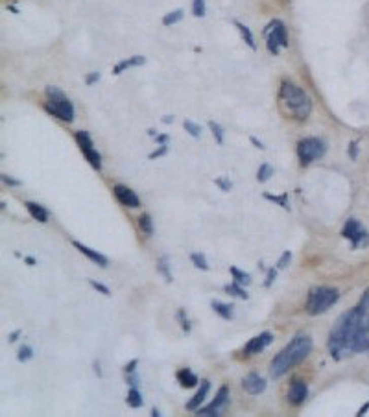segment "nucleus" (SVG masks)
I'll list each match as a JSON object with an SVG mask.
<instances>
[{"label": "nucleus", "instance_id": "1", "mask_svg": "<svg viewBox=\"0 0 369 417\" xmlns=\"http://www.w3.org/2000/svg\"><path fill=\"white\" fill-rule=\"evenodd\" d=\"M364 316L365 310H360L358 306H354L336 320V323L329 332V340H327V347H329V353L334 360H342L344 356L353 355L354 341H356V336L360 332Z\"/></svg>", "mask_w": 369, "mask_h": 417}, {"label": "nucleus", "instance_id": "2", "mask_svg": "<svg viewBox=\"0 0 369 417\" xmlns=\"http://www.w3.org/2000/svg\"><path fill=\"white\" fill-rule=\"evenodd\" d=\"M314 347V341L310 336L299 334L295 336L288 345L284 347L283 351H279L277 356L270 364V375L272 378H281L292 369V367L299 366L301 362L310 355Z\"/></svg>", "mask_w": 369, "mask_h": 417}, {"label": "nucleus", "instance_id": "3", "mask_svg": "<svg viewBox=\"0 0 369 417\" xmlns=\"http://www.w3.org/2000/svg\"><path fill=\"white\" fill-rule=\"evenodd\" d=\"M279 103L284 115H288L290 118L299 120V122L307 120L312 113V100L307 94V91L286 80L281 83V89H279Z\"/></svg>", "mask_w": 369, "mask_h": 417}, {"label": "nucleus", "instance_id": "4", "mask_svg": "<svg viewBox=\"0 0 369 417\" xmlns=\"http://www.w3.org/2000/svg\"><path fill=\"white\" fill-rule=\"evenodd\" d=\"M340 299V292L332 286H316L309 292L305 310L309 316H319L334 306Z\"/></svg>", "mask_w": 369, "mask_h": 417}, {"label": "nucleus", "instance_id": "5", "mask_svg": "<svg viewBox=\"0 0 369 417\" xmlns=\"http://www.w3.org/2000/svg\"><path fill=\"white\" fill-rule=\"evenodd\" d=\"M327 152V144L318 137L303 138L297 143V157L303 166H309L316 159H321Z\"/></svg>", "mask_w": 369, "mask_h": 417}, {"label": "nucleus", "instance_id": "6", "mask_svg": "<svg viewBox=\"0 0 369 417\" xmlns=\"http://www.w3.org/2000/svg\"><path fill=\"white\" fill-rule=\"evenodd\" d=\"M264 36H266V46L273 56H277L281 48H288V31L281 21L270 22L264 30Z\"/></svg>", "mask_w": 369, "mask_h": 417}, {"label": "nucleus", "instance_id": "7", "mask_svg": "<svg viewBox=\"0 0 369 417\" xmlns=\"http://www.w3.org/2000/svg\"><path fill=\"white\" fill-rule=\"evenodd\" d=\"M342 236L347 238L351 242V248L353 250H358V248H367L369 246V233L365 229L362 222H358L356 218H349L344 224V229H342Z\"/></svg>", "mask_w": 369, "mask_h": 417}, {"label": "nucleus", "instance_id": "8", "mask_svg": "<svg viewBox=\"0 0 369 417\" xmlns=\"http://www.w3.org/2000/svg\"><path fill=\"white\" fill-rule=\"evenodd\" d=\"M74 137H76V143H78V146H80L81 153H83V157L87 159V163L91 164L94 170H100L102 155L96 148H94V143H92L91 135H89L87 131H76L74 133Z\"/></svg>", "mask_w": 369, "mask_h": 417}, {"label": "nucleus", "instance_id": "9", "mask_svg": "<svg viewBox=\"0 0 369 417\" xmlns=\"http://www.w3.org/2000/svg\"><path fill=\"white\" fill-rule=\"evenodd\" d=\"M45 109L56 118H59L61 122L71 124L74 120V106L66 98H63V100H48L45 103Z\"/></svg>", "mask_w": 369, "mask_h": 417}, {"label": "nucleus", "instance_id": "10", "mask_svg": "<svg viewBox=\"0 0 369 417\" xmlns=\"http://www.w3.org/2000/svg\"><path fill=\"white\" fill-rule=\"evenodd\" d=\"M229 402V388L227 386H222L218 390V393L214 395V401L205 408H197L196 410V415H202V417H218L220 415V408L225 406Z\"/></svg>", "mask_w": 369, "mask_h": 417}, {"label": "nucleus", "instance_id": "11", "mask_svg": "<svg viewBox=\"0 0 369 417\" xmlns=\"http://www.w3.org/2000/svg\"><path fill=\"white\" fill-rule=\"evenodd\" d=\"M113 192H115V198L120 205L127 208H137L141 207V199L137 196V192H133L131 188L126 187V185H115L113 187Z\"/></svg>", "mask_w": 369, "mask_h": 417}, {"label": "nucleus", "instance_id": "12", "mask_svg": "<svg viewBox=\"0 0 369 417\" xmlns=\"http://www.w3.org/2000/svg\"><path fill=\"white\" fill-rule=\"evenodd\" d=\"M273 341V334L268 331L260 332L258 336H255V338H251V340L246 343V347H244V355L246 356H253V355H258V353H262L266 347L270 345Z\"/></svg>", "mask_w": 369, "mask_h": 417}, {"label": "nucleus", "instance_id": "13", "mask_svg": "<svg viewBox=\"0 0 369 417\" xmlns=\"http://www.w3.org/2000/svg\"><path fill=\"white\" fill-rule=\"evenodd\" d=\"M266 378L264 376H260L257 371H251L249 375L244 376L242 380V390L246 393H249V395H260V393L266 390Z\"/></svg>", "mask_w": 369, "mask_h": 417}, {"label": "nucleus", "instance_id": "14", "mask_svg": "<svg viewBox=\"0 0 369 417\" xmlns=\"http://www.w3.org/2000/svg\"><path fill=\"white\" fill-rule=\"evenodd\" d=\"M307 395H309V384L305 380H292L288 395H286L290 404H292V406H301L305 402V399H307Z\"/></svg>", "mask_w": 369, "mask_h": 417}, {"label": "nucleus", "instance_id": "15", "mask_svg": "<svg viewBox=\"0 0 369 417\" xmlns=\"http://www.w3.org/2000/svg\"><path fill=\"white\" fill-rule=\"evenodd\" d=\"M72 246H74V248H76V250L80 251L81 255H85L89 260H92V262H94L96 266H100V268H107V266H109V259H107L106 255H102V253H98V251L91 250L89 246L81 244V242H78V240H74V242H72Z\"/></svg>", "mask_w": 369, "mask_h": 417}, {"label": "nucleus", "instance_id": "16", "mask_svg": "<svg viewBox=\"0 0 369 417\" xmlns=\"http://www.w3.org/2000/svg\"><path fill=\"white\" fill-rule=\"evenodd\" d=\"M209 390H211V382H209L207 378H203V380L199 382V390L196 392V395H194L192 399L187 402V410H188V412H196L197 408H199V404L205 401V397H207Z\"/></svg>", "mask_w": 369, "mask_h": 417}, {"label": "nucleus", "instance_id": "17", "mask_svg": "<svg viewBox=\"0 0 369 417\" xmlns=\"http://www.w3.org/2000/svg\"><path fill=\"white\" fill-rule=\"evenodd\" d=\"M24 207L28 208V213H30V216L33 220H37L39 224H46L48 222V218H50V213L46 211L43 205L36 203V201H26Z\"/></svg>", "mask_w": 369, "mask_h": 417}, {"label": "nucleus", "instance_id": "18", "mask_svg": "<svg viewBox=\"0 0 369 417\" xmlns=\"http://www.w3.org/2000/svg\"><path fill=\"white\" fill-rule=\"evenodd\" d=\"M176 378L183 388H196V386H199V382H202L199 378H197V375H194L188 367L179 369V371L176 373Z\"/></svg>", "mask_w": 369, "mask_h": 417}, {"label": "nucleus", "instance_id": "19", "mask_svg": "<svg viewBox=\"0 0 369 417\" xmlns=\"http://www.w3.org/2000/svg\"><path fill=\"white\" fill-rule=\"evenodd\" d=\"M146 63V57L144 56H133L129 57V59H122V61H118L117 65H115V68H113V74L115 76H118V74H122L124 71H127V68H131V66H141Z\"/></svg>", "mask_w": 369, "mask_h": 417}, {"label": "nucleus", "instance_id": "20", "mask_svg": "<svg viewBox=\"0 0 369 417\" xmlns=\"http://www.w3.org/2000/svg\"><path fill=\"white\" fill-rule=\"evenodd\" d=\"M211 308L223 320H233L234 318L233 305H227V303H222V301H211Z\"/></svg>", "mask_w": 369, "mask_h": 417}, {"label": "nucleus", "instance_id": "21", "mask_svg": "<svg viewBox=\"0 0 369 417\" xmlns=\"http://www.w3.org/2000/svg\"><path fill=\"white\" fill-rule=\"evenodd\" d=\"M157 271L164 277L166 283H172L174 281V275H172V271H170V259H168L166 255H162L161 259L157 260Z\"/></svg>", "mask_w": 369, "mask_h": 417}, {"label": "nucleus", "instance_id": "22", "mask_svg": "<svg viewBox=\"0 0 369 417\" xmlns=\"http://www.w3.org/2000/svg\"><path fill=\"white\" fill-rule=\"evenodd\" d=\"M126 402L129 408H141L142 404H144V399H142V393L139 392V388H129Z\"/></svg>", "mask_w": 369, "mask_h": 417}, {"label": "nucleus", "instance_id": "23", "mask_svg": "<svg viewBox=\"0 0 369 417\" xmlns=\"http://www.w3.org/2000/svg\"><path fill=\"white\" fill-rule=\"evenodd\" d=\"M234 26L238 28V31H240L242 39L246 41V45H248L251 50H257V45H255V37H253L251 30H249L248 26H244L242 22H238V21H234Z\"/></svg>", "mask_w": 369, "mask_h": 417}, {"label": "nucleus", "instance_id": "24", "mask_svg": "<svg viewBox=\"0 0 369 417\" xmlns=\"http://www.w3.org/2000/svg\"><path fill=\"white\" fill-rule=\"evenodd\" d=\"M223 292H225V294H229V295H234V297H238V299H248L249 297V294L246 290H244L242 288V285H238V283H231V285H225L223 286Z\"/></svg>", "mask_w": 369, "mask_h": 417}, {"label": "nucleus", "instance_id": "25", "mask_svg": "<svg viewBox=\"0 0 369 417\" xmlns=\"http://www.w3.org/2000/svg\"><path fill=\"white\" fill-rule=\"evenodd\" d=\"M229 271H231V275H233L234 283H238V285H242V286L251 285V275H249L248 271L238 270L237 266H231V268H229Z\"/></svg>", "mask_w": 369, "mask_h": 417}, {"label": "nucleus", "instance_id": "26", "mask_svg": "<svg viewBox=\"0 0 369 417\" xmlns=\"http://www.w3.org/2000/svg\"><path fill=\"white\" fill-rule=\"evenodd\" d=\"M137 222H139V229H141L142 233L146 234V236H152L153 234V220L150 214L148 213L141 214V218L137 220Z\"/></svg>", "mask_w": 369, "mask_h": 417}, {"label": "nucleus", "instance_id": "27", "mask_svg": "<svg viewBox=\"0 0 369 417\" xmlns=\"http://www.w3.org/2000/svg\"><path fill=\"white\" fill-rule=\"evenodd\" d=\"M190 260H192L194 268H197V270H202V271H209V270H211L207 257H205L203 253H197V251H196V253L190 255Z\"/></svg>", "mask_w": 369, "mask_h": 417}, {"label": "nucleus", "instance_id": "28", "mask_svg": "<svg viewBox=\"0 0 369 417\" xmlns=\"http://www.w3.org/2000/svg\"><path fill=\"white\" fill-rule=\"evenodd\" d=\"M264 199H268V201H273V203H277L279 207H283L284 211H290V205H288V196H286V194H281V196H275V194L264 192Z\"/></svg>", "mask_w": 369, "mask_h": 417}, {"label": "nucleus", "instance_id": "29", "mask_svg": "<svg viewBox=\"0 0 369 417\" xmlns=\"http://www.w3.org/2000/svg\"><path fill=\"white\" fill-rule=\"evenodd\" d=\"M272 176H273V166L272 164L262 163L260 166H258V170H257V181L258 183H266Z\"/></svg>", "mask_w": 369, "mask_h": 417}, {"label": "nucleus", "instance_id": "30", "mask_svg": "<svg viewBox=\"0 0 369 417\" xmlns=\"http://www.w3.org/2000/svg\"><path fill=\"white\" fill-rule=\"evenodd\" d=\"M183 15H185V11L183 10H176V11H170V13H166V15L162 17V24L164 26H174L177 24V22L181 21Z\"/></svg>", "mask_w": 369, "mask_h": 417}, {"label": "nucleus", "instance_id": "31", "mask_svg": "<svg viewBox=\"0 0 369 417\" xmlns=\"http://www.w3.org/2000/svg\"><path fill=\"white\" fill-rule=\"evenodd\" d=\"M176 316H177V321H179V325H181V331L185 332V334H190L192 327H190V320H188L187 312L183 310V308H179Z\"/></svg>", "mask_w": 369, "mask_h": 417}, {"label": "nucleus", "instance_id": "32", "mask_svg": "<svg viewBox=\"0 0 369 417\" xmlns=\"http://www.w3.org/2000/svg\"><path fill=\"white\" fill-rule=\"evenodd\" d=\"M209 129L213 131L214 138H216V143L223 144V141H225V137H223V127L220 126L218 122H214V120H209Z\"/></svg>", "mask_w": 369, "mask_h": 417}, {"label": "nucleus", "instance_id": "33", "mask_svg": "<svg viewBox=\"0 0 369 417\" xmlns=\"http://www.w3.org/2000/svg\"><path fill=\"white\" fill-rule=\"evenodd\" d=\"M207 13V8H205V0H192V15L202 19Z\"/></svg>", "mask_w": 369, "mask_h": 417}, {"label": "nucleus", "instance_id": "34", "mask_svg": "<svg viewBox=\"0 0 369 417\" xmlns=\"http://www.w3.org/2000/svg\"><path fill=\"white\" fill-rule=\"evenodd\" d=\"M183 127H185L188 135L194 138H199V135H202V127L197 126V124H194L192 120H185V122H183Z\"/></svg>", "mask_w": 369, "mask_h": 417}, {"label": "nucleus", "instance_id": "35", "mask_svg": "<svg viewBox=\"0 0 369 417\" xmlns=\"http://www.w3.org/2000/svg\"><path fill=\"white\" fill-rule=\"evenodd\" d=\"M33 358V347L31 345H22L19 349V355H17V360L19 362H28Z\"/></svg>", "mask_w": 369, "mask_h": 417}, {"label": "nucleus", "instance_id": "36", "mask_svg": "<svg viewBox=\"0 0 369 417\" xmlns=\"http://www.w3.org/2000/svg\"><path fill=\"white\" fill-rule=\"evenodd\" d=\"M45 92H46V98H48V100H63V98H65L63 91L57 89V87H46Z\"/></svg>", "mask_w": 369, "mask_h": 417}, {"label": "nucleus", "instance_id": "37", "mask_svg": "<svg viewBox=\"0 0 369 417\" xmlns=\"http://www.w3.org/2000/svg\"><path fill=\"white\" fill-rule=\"evenodd\" d=\"M290 262H292V251H283L281 259L277 260V270H284V268H288Z\"/></svg>", "mask_w": 369, "mask_h": 417}, {"label": "nucleus", "instance_id": "38", "mask_svg": "<svg viewBox=\"0 0 369 417\" xmlns=\"http://www.w3.org/2000/svg\"><path fill=\"white\" fill-rule=\"evenodd\" d=\"M87 281H89V285H91L96 292H100L102 295H106V297L111 295V290H109L106 285H102V283H98V281H94V279H87Z\"/></svg>", "mask_w": 369, "mask_h": 417}, {"label": "nucleus", "instance_id": "39", "mask_svg": "<svg viewBox=\"0 0 369 417\" xmlns=\"http://www.w3.org/2000/svg\"><path fill=\"white\" fill-rule=\"evenodd\" d=\"M126 375V384L129 388H139L141 386V376L137 375V371L135 373H124Z\"/></svg>", "mask_w": 369, "mask_h": 417}, {"label": "nucleus", "instance_id": "40", "mask_svg": "<svg viewBox=\"0 0 369 417\" xmlns=\"http://www.w3.org/2000/svg\"><path fill=\"white\" fill-rule=\"evenodd\" d=\"M275 277H277V268H270L266 271V279H264V288H272L273 283H275Z\"/></svg>", "mask_w": 369, "mask_h": 417}, {"label": "nucleus", "instance_id": "41", "mask_svg": "<svg viewBox=\"0 0 369 417\" xmlns=\"http://www.w3.org/2000/svg\"><path fill=\"white\" fill-rule=\"evenodd\" d=\"M214 185L222 188L223 192H229V190L233 188V183L229 181V178H216V179H214Z\"/></svg>", "mask_w": 369, "mask_h": 417}, {"label": "nucleus", "instance_id": "42", "mask_svg": "<svg viewBox=\"0 0 369 417\" xmlns=\"http://www.w3.org/2000/svg\"><path fill=\"white\" fill-rule=\"evenodd\" d=\"M166 153H168V146H166V144H161V146L157 148V150H153V152L148 155V159H150V161H153V159H159V157H162V155H166Z\"/></svg>", "mask_w": 369, "mask_h": 417}, {"label": "nucleus", "instance_id": "43", "mask_svg": "<svg viewBox=\"0 0 369 417\" xmlns=\"http://www.w3.org/2000/svg\"><path fill=\"white\" fill-rule=\"evenodd\" d=\"M358 308L360 310H365V312L369 310V288L364 292V295H362V299H360V303H358Z\"/></svg>", "mask_w": 369, "mask_h": 417}, {"label": "nucleus", "instance_id": "44", "mask_svg": "<svg viewBox=\"0 0 369 417\" xmlns=\"http://www.w3.org/2000/svg\"><path fill=\"white\" fill-rule=\"evenodd\" d=\"M2 181H4L8 187H20V185H22V181H19V179H13L11 176H2Z\"/></svg>", "mask_w": 369, "mask_h": 417}, {"label": "nucleus", "instance_id": "45", "mask_svg": "<svg viewBox=\"0 0 369 417\" xmlns=\"http://www.w3.org/2000/svg\"><path fill=\"white\" fill-rule=\"evenodd\" d=\"M356 153H358V141H353V143L349 144V157L353 159V161H356Z\"/></svg>", "mask_w": 369, "mask_h": 417}, {"label": "nucleus", "instance_id": "46", "mask_svg": "<svg viewBox=\"0 0 369 417\" xmlns=\"http://www.w3.org/2000/svg\"><path fill=\"white\" fill-rule=\"evenodd\" d=\"M137 366H139V360H131V362H127L126 366H124V373H135L137 371Z\"/></svg>", "mask_w": 369, "mask_h": 417}, {"label": "nucleus", "instance_id": "47", "mask_svg": "<svg viewBox=\"0 0 369 417\" xmlns=\"http://www.w3.org/2000/svg\"><path fill=\"white\" fill-rule=\"evenodd\" d=\"M96 82H100V74H98V72H91V74H89V76L85 78V83H87V85H94Z\"/></svg>", "mask_w": 369, "mask_h": 417}, {"label": "nucleus", "instance_id": "48", "mask_svg": "<svg viewBox=\"0 0 369 417\" xmlns=\"http://www.w3.org/2000/svg\"><path fill=\"white\" fill-rule=\"evenodd\" d=\"M168 141H170V135H166V133H162V135H157V137H155V143L157 144H166Z\"/></svg>", "mask_w": 369, "mask_h": 417}, {"label": "nucleus", "instance_id": "49", "mask_svg": "<svg viewBox=\"0 0 369 417\" xmlns=\"http://www.w3.org/2000/svg\"><path fill=\"white\" fill-rule=\"evenodd\" d=\"M20 334H22V332H20V331H13L10 336H8V340H10L11 343H15V341L19 340V336H20Z\"/></svg>", "mask_w": 369, "mask_h": 417}, {"label": "nucleus", "instance_id": "50", "mask_svg": "<svg viewBox=\"0 0 369 417\" xmlns=\"http://www.w3.org/2000/svg\"><path fill=\"white\" fill-rule=\"evenodd\" d=\"M249 141H251V144H253L255 148H258V150H264V144L260 143V141H258L257 137H249Z\"/></svg>", "mask_w": 369, "mask_h": 417}, {"label": "nucleus", "instance_id": "51", "mask_svg": "<svg viewBox=\"0 0 369 417\" xmlns=\"http://www.w3.org/2000/svg\"><path fill=\"white\" fill-rule=\"evenodd\" d=\"M367 410H369V402H365L364 406H362V408H360V410H358V413H356V417H362V415H365V412H367Z\"/></svg>", "mask_w": 369, "mask_h": 417}, {"label": "nucleus", "instance_id": "52", "mask_svg": "<svg viewBox=\"0 0 369 417\" xmlns=\"http://www.w3.org/2000/svg\"><path fill=\"white\" fill-rule=\"evenodd\" d=\"M92 367H94V373H96V376H102V369H100V360H94V364H92Z\"/></svg>", "mask_w": 369, "mask_h": 417}, {"label": "nucleus", "instance_id": "53", "mask_svg": "<svg viewBox=\"0 0 369 417\" xmlns=\"http://www.w3.org/2000/svg\"><path fill=\"white\" fill-rule=\"evenodd\" d=\"M24 260H26V264H28V266H36L37 264V260L33 259V257H26Z\"/></svg>", "mask_w": 369, "mask_h": 417}, {"label": "nucleus", "instance_id": "54", "mask_svg": "<svg viewBox=\"0 0 369 417\" xmlns=\"http://www.w3.org/2000/svg\"><path fill=\"white\" fill-rule=\"evenodd\" d=\"M162 122H164V124H172L174 122V117H168V115H166V117H162Z\"/></svg>", "mask_w": 369, "mask_h": 417}, {"label": "nucleus", "instance_id": "55", "mask_svg": "<svg viewBox=\"0 0 369 417\" xmlns=\"http://www.w3.org/2000/svg\"><path fill=\"white\" fill-rule=\"evenodd\" d=\"M161 415H162V413L159 412L157 408H153V410H152V417H161Z\"/></svg>", "mask_w": 369, "mask_h": 417}]
</instances>
